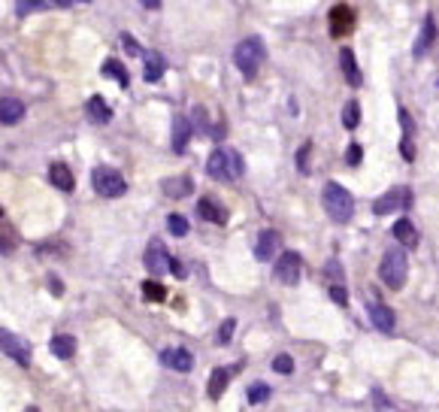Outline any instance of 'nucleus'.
Segmentation results:
<instances>
[{
	"mask_svg": "<svg viewBox=\"0 0 439 412\" xmlns=\"http://www.w3.org/2000/svg\"><path fill=\"white\" fill-rule=\"evenodd\" d=\"M206 173L215 182H233V179H240L245 173V161H243V155L236 149H224V145H222V149H215L213 155H209Z\"/></svg>",
	"mask_w": 439,
	"mask_h": 412,
	"instance_id": "obj_1",
	"label": "nucleus"
},
{
	"mask_svg": "<svg viewBox=\"0 0 439 412\" xmlns=\"http://www.w3.org/2000/svg\"><path fill=\"white\" fill-rule=\"evenodd\" d=\"M322 204H324V213L331 215L336 225H345L354 215V197L349 194V188L340 185V182H324Z\"/></svg>",
	"mask_w": 439,
	"mask_h": 412,
	"instance_id": "obj_2",
	"label": "nucleus"
},
{
	"mask_svg": "<svg viewBox=\"0 0 439 412\" xmlns=\"http://www.w3.org/2000/svg\"><path fill=\"white\" fill-rule=\"evenodd\" d=\"M406 276H409V258H406V249L403 246H391V249L382 255V264H379V279L385 282L388 288L400 291L406 285Z\"/></svg>",
	"mask_w": 439,
	"mask_h": 412,
	"instance_id": "obj_3",
	"label": "nucleus"
},
{
	"mask_svg": "<svg viewBox=\"0 0 439 412\" xmlns=\"http://www.w3.org/2000/svg\"><path fill=\"white\" fill-rule=\"evenodd\" d=\"M264 58H267V49H264V40L261 36H245V40L233 49V64L240 67L243 76H254L261 70Z\"/></svg>",
	"mask_w": 439,
	"mask_h": 412,
	"instance_id": "obj_4",
	"label": "nucleus"
},
{
	"mask_svg": "<svg viewBox=\"0 0 439 412\" xmlns=\"http://www.w3.org/2000/svg\"><path fill=\"white\" fill-rule=\"evenodd\" d=\"M91 185H94L97 194L113 197V200L127 194V182L115 167H94V173H91Z\"/></svg>",
	"mask_w": 439,
	"mask_h": 412,
	"instance_id": "obj_5",
	"label": "nucleus"
},
{
	"mask_svg": "<svg viewBox=\"0 0 439 412\" xmlns=\"http://www.w3.org/2000/svg\"><path fill=\"white\" fill-rule=\"evenodd\" d=\"M273 273H276V279L282 282V285H297L300 276H303V258H300V252H282L276 258V267H273Z\"/></svg>",
	"mask_w": 439,
	"mask_h": 412,
	"instance_id": "obj_6",
	"label": "nucleus"
},
{
	"mask_svg": "<svg viewBox=\"0 0 439 412\" xmlns=\"http://www.w3.org/2000/svg\"><path fill=\"white\" fill-rule=\"evenodd\" d=\"M0 346H3V355L9 361H15L18 367H27L31 364V343L18 334H9V331H0Z\"/></svg>",
	"mask_w": 439,
	"mask_h": 412,
	"instance_id": "obj_7",
	"label": "nucleus"
},
{
	"mask_svg": "<svg viewBox=\"0 0 439 412\" xmlns=\"http://www.w3.org/2000/svg\"><path fill=\"white\" fill-rule=\"evenodd\" d=\"M409 204H412V191L409 188H391L382 197L373 200V215H391V213H397L400 206H409Z\"/></svg>",
	"mask_w": 439,
	"mask_h": 412,
	"instance_id": "obj_8",
	"label": "nucleus"
},
{
	"mask_svg": "<svg viewBox=\"0 0 439 412\" xmlns=\"http://www.w3.org/2000/svg\"><path fill=\"white\" fill-rule=\"evenodd\" d=\"M143 264H145V267H149V270L154 273V276H161V273H167V270H170L173 258L167 255V249H164V243H161V240H152L149 246H145Z\"/></svg>",
	"mask_w": 439,
	"mask_h": 412,
	"instance_id": "obj_9",
	"label": "nucleus"
},
{
	"mask_svg": "<svg viewBox=\"0 0 439 412\" xmlns=\"http://www.w3.org/2000/svg\"><path fill=\"white\" fill-rule=\"evenodd\" d=\"M370 325L382 334H391L394 331V325H397L394 309H391L388 304H382V300H370Z\"/></svg>",
	"mask_w": 439,
	"mask_h": 412,
	"instance_id": "obj_10",
	"label": "nucleus"
},
{
	"mask_svg": "<svg viewBox=\"0 0 439 412\" xmlns=\"http://www.w3.org/2000/svg\"><path fill=\"white\" fill-rule=\"evenodd\" d=\"M161 364L167 370H176V373H191V367H194V355L188 349H182V346H176V349L161 352Z\"/></svg>",
	"mask_w": 439,
	"mask_h": 412,
	"instance_id": "obj_11",
	"label": "nucleus"
},
{
	"mask_svg": "<svg viewBox=\"0 0 439 412\" xmlns=\"http://www.w3.org/2000/svg\"><path fill=\"white\" fill-rule=\"evenodd\" d=\"M352 27H354V13L345 3H336L331 9V34L340 40V36L345 34H352Z\"/></svg>",
	"mask_w": 439,
	"mask_h": 412,
	"instance_id": "obj_12",
	"label": "nucleus"
},
{
	"mask_svg": "<svg viewBox=\"0 0 439 412\" xmlns=\"http://www.w3.org/2000/svg\"><path fill=\"white\" fill-rule=\"evenodd\" d=\"M282 243L279 231H273V227H267V231L258 234V243H254V258L258 261H273V255H276V246Z\"/></svg>",
	"mask_w": 439,
	"mask_h": 412,
	"instance_id": "obj_13",
	"label": "nucleus"
},
{
	"mask_svg": "<svg viewBox=\"0 0 439 412\" xmlns=\"http://www.w3.org/2000/svg\"><path fill=\"white\" fill-rule=\"evenodd\" d=\"M340 67H343V76H345V82H349L352 88H361V85H364L358 58H354V52L349 49V45H345V49H340Z\"/></svg>",
	"mask_w": 439,
	"mask_h": 412,
	"instance_id": "obj_14",
	"label": "nucleus"
},
{
	"mask_svg": "<svg viewBox=\"0 0 439 412\" xmlns=\"http://www.w3.org/2000/svg\"><path fill=\"white\" fill-rule=\"evenodd\" d=\"M197 215L206 218V222H213V225H227V209L222 204H215L213 197H200L197 200Z\"/></svg>",
	"mask_w": 439,
	"mask_h": 412,
	"instance_id": "obj_15",
	"label": "nucleus"
},
{
	"mask_svg": "<svg viewBox=\"0 0 439 412\" xmlns=\"http://www.w3.org/2000/svg\"><path fill=\"white\" fill-rule=\"evenodd\" d=\"M391 234H394V240L403 246V249H415L418 246V227L409 222V218H397L394 227H391Z\"/></svg>",
	"mask_w": 439,
	"mask_h": 412,
	"instance_id": "obj_16",
	"label": "nucleus"
},
{
	"mask_svg": "<svg viewBox=\"0 0 439 412\" xmlns=\"http://www.w3.org/2000/svg\"><path fill=\"white\" fill-rule=\"evenodd\" d=\"M188 143H191V118L176 115L173 118V152L182 155L188 149Z\"/></svg>",
	"mask_w": 439,
	"mask_h": 412,
	"instance_id": "obj_17",
	"label": "nucleus"
},
{
	"mask_svg": "<svg viewBox=\"0 0 439 412\" xmlns=\"http://www.w3.org/2000/svg\"><path fill=\"white\" fill-rule=\"evenodd\" d=\"M161 191L167 197L179 200V197H188L191 191H194V182H191V176H170V179L161 182Z\"/></svg>",
	"mask_w": 439,
	"mask_h": 412,
	"instance_id": "obj_18",
	"label": "nucleus"
},
{
	"mask_svg": "<svg viewBox=\"0 0 439 412\" xmlns=\"http://www.w3.org/2000/svg\"><path fill=\"white\" fill-rule=\"evenodd\" d=\"M22 118H24V104L18 97H9L6 94L3 100H0V122L9 127V125H18Z\"/></svg>",
	"mask_w": 439,
	"mask_h": 412,
	"instance_id": "obj_19",
	"label": "nucleus"
},
{
	"mask_svg": "<svg viewBox=\"0 0 439 412\" xmlns=\"http://www.w3.org/2000/svg\"><path fill=\"white\" fill-rule=\"evenodd\" d=\"M49 349H52L55 358L70 361L73 355H76V336H73V334H55L52 343H49Z\"/></svg>",
	"mask_w": 439,
	"mask_h": 412,
	"instance_id": "obj_20",
	"label": "nucleus"
},
{
	"mask_svg": "<svg viewBox=\"0 0 439 412\" xmlns=\"http://www.w3.org/2000/svg\"><path fill=\"white\" fill-rule=\"evenodd\" d=\"M49 179H52L55 188L64 191V194H70V191L76 188V179H73V173H70L67 164H52V167H49Z\"/></svg>",
	"mask_w": 439,
	"mask_h": 412,
	"instance_id": "obj_21",
	"label": "nucleus"
},
{
	"mask_svg": "<svg viewBox=\"0 0 439 412\" xmlns=\"http://www.w3.org/2000/svg\"><path fill=\"white\" fill-rule=\"evenodd\" d=\"M85 113H88V118L94 125H106L109 118H113V109H109V104L100 94H91L88 97V104H85Z\"/></svg>",
	"mask_w": 439,
	"mask_h": 412,
	"instance_id": "obj_22",
	"label": "nucleus"
},
{
	"mask_svg": "<svg viewBox=\"0 0 439 412\" xmlns=\"http://www.w3.org/2000/svg\"><path fill=\"white\" fill-rule=\"evenodd\" d=\"M433 40H436V18H433V15H427V18H424V24H422V34H418V40H415V49H412L415 58L427 55V49H431V43H433Z\"/></svg>",
	"mask_w": 439,
	"mask_h": 412,
	"instance_id": "obj_23",
	"label": "nucleus"
},
{
	"mask_svg": "<svg viewBox=\"0 0 439 412\" xmlns=\"http://www.w3.org/2000/svg\"><path fill=\"white\" fill-rule=\"evenodd\" d=\"M145 58V82H158L161 76H164V70H167V61H164V55L161 52H154V49H149L143 55Z\"/></svg>",
	"mask_w": 439,
	"mask_h": 412,
	"instance_id": "obj_24",
	"label": "nucleus"
},
{
	"mask_svg": "<svg viewBox=\"0 0 439 412\" xmlns=\"http://www.w3.org/2000/svg\"><path fill=\"white\" fill-rule=\"evenodd\" d=\"M100 70H103V76L115 79L122 88L131 85V76H127V67H124V64L118 61V58H106V61H103V67H100Z\"/></svg>",
	"mask_w": 439,
	"mask_h": 412,
	"instance_id": "obj_25",
	"label": "nucleus"
},
{
	"mask_svg": "<svg viewBox=\"0 0 439 412\" xmlns=\"http://www.w3.org/2000/svg\"><path fill=\"white\" fill-rule=\"evenodd\" d=\"M227 382H231V370L227 367H215L213 373H209V397L218 400L224 395V388H227Z\"/></svg>",
	"mask_w": 439,
	"mask_h": 412,
	"instance_id": "obj_26",
	"label": "nucleus"
},
{
	"mask_svg": "<svg viewBox=\"0 0 439 412\" xmlns=\"http://www.w3.org/2000/svg\"><path fill=\"white\" fill-rule=\"evenodd\" d=\"M143 297L154 300V304H164V300H167V288H164L161 282H154V279H145L143 282Z\"/></svg>",
	"mask_w": 439,
	"mask_h": 412,
	"instance_id": "obj_27",
	"label": "nucleus"
},
{
	"mask_svg": "<svg viewBox=\"0 0 439 412\" xmlns=\"http://www.w3.org/2000/svg\"><path fill=\"white\" fill-rule=\"evenodd\" d=\"M270 395H273V388L267 385V382H254L245 397H249L252 406H261V404H267V400H270Z\"/></svg>",
	"mask_w": 439,
	"mask_h": 412,
	"instance_id": "obj_28",
	"label": "nucleus"
},
{
	"mask_svg": "<svg viewBox=\"0 0 439 412\" xmlns=\"http://www.w3.org/2000/svg\"><path fill=\"white\" fill-rule=\"evenodd\" d=\"M343 125L349 127V131H354V127L361 125V106H358V100H349V104L343 106Z\"/></svg>",
	"mask_w": 439,
	"mask_h": 412,
	"instance_id": "obj_29",
	"label": "nucleus"
},
{
	"mask_svg": "<svg viewBox=\"0 0 439 412\" xmlns=\"http://www.w3.org/2000/svg\"><path fill=\"white\" fill-rule=\"evenodd\" d=\"M167 231H170L173 236H185V234L191 231V225H188V218H185V215L170 213V215H167Z\"/></svg>",
	"mask_w": 439,
	"mask_h": 412,
	"instance_id": "obj_30",
	"label": "nucleus"
},
{
	"mask_svg": "<svg viewBox=\"0 0 439 412\" xmlns=\"http://www.w3.org/2000/svg\"><path fill=\"white\" fill-rule=\"evenodd\" d=\"M273 370L288 376V373H294V358H291V355H276V358H273Z\"/></svg>",
	"mask_w": 439,
	"mask_h": 412,
	"instance_id": "obj_31",
	"label": "nucleus"
},
{
	"mask_svg": "<svg viewBox=\"0 0 439 412\" xmlns=\"http://www.w3.org/2000/svg\"><path fill=\"white\" fill-rule=\"evenodd\" d=\"M309 155H312V143H303L297 152V170L300 173H312V167H309Z\"/></svg>",
	"mask_w": 439,
	"mask_h": 412,
	"instance_id": "obj_32",
	"label": "nucleus"
},
{
	"mask_svg": "<svg viewBox=\"0 0 439 412\" xmlns=\"http://www.w3.org/2000/svg\"><path fill=\"white\" fill-rule=\"evenodd\" d=\"M122 45H124V52L131 55V58H140V55H145L143 45L136 43V36H131V34H122Z\"/></svg>",
	"mask_w": 439,
	"mask_h": 412,
	"instance_id": "obj_33",
	"label": "nucleus"
},
{
	"mask_svg": "<svg viewBox=\"0 0 439 412\" xmlns=\"http://www.w3.org/2000/svg\"><path fill=\"white\" fill-rule=\"evenodd\" d=\"M233 327H236L233 318H227V322H222V327H218V336H215V343H218V346H227V340L233 336Z\"/></svg>",
	"mask_w": 439,
	"mask_h": 412,
	"instance_id": "obj_34",
	"label": "nucleus"
},
{
	"mask_svg": "<svg viewBox=\"0 0 439 412\" xmlns=\"http://www.w3.org/2000/svg\"><path fill=\"white\" fill-rule=\"evenodd\" d=\"M327 279H331V285H343V267H340V261H331V264H327Z\"/></svg>",
	"mask_w": 439,
	"mask_h": 412,
	"instance_id": "obj_35",
	"label": "nucleus"
},
{
	"mask_svg": "<svg viewBox=\"0 0 439 412\" xmlns=\"http://www.w3.org/2000/svg\"><path fill=\"white\" fill-rule=\"evenodd\" d=\"M364 158V152H361V143H349V152H345V161L352 164V167H358Z\"/></svg>",
	"mask_w": 439,
	"mask_h": 412,
	"instance_id": "obj_36",
	"label": "nucleus"
},
{
	"mask_svg": "<svg viewBox=\"0 0 439 412\" xmlns=\"http://www.w3.org/2000/svg\"><path fill=\"white\" fill-rule=\"evenodd\" d=\"M327 291H331L333 304H340V306H345V304H349V291H345L343 285H331V288H327Z\"/></svg>",
	"mask_w": 439,
	"mask_h": 412,
	"instance_id": "obj_37",
	"label": "nucleus"
},
{
	"mask_svg": "<svg viewBox=\"0 0 439 412\" xmlns=\"http://www.w3.org/2000/svg\"><path fill=\"white\" fill-rule=\"evenodd\" d=\"M400 152H403L406 161H415V145H412V136H403L400 140Z\"/></svg>",
	"mask_w": 439,
	"mask_h": 412,
	"instance_id": "obj_38",
	"label": "nucleus"
},
{
	"mask_svg": "<svg viewBox=\"0 0 439 412\" xmlns=\"http://www.w3.org/2000/svg\"><path fill=\"white\" fill-rule=\"evenodd\" d=\"M400 125H403V136H412V115L403 106H400Z\"/></svg>",
	"mask_w": 439,
	"mask_h": 412,
	"instance_id": "obj_39",
	"label": "nucleus"
},
{
	"mask_svg": "<svg viewBox=\"0 0 439 412\" xmlns=\"http://www.w3.org/2000/svg\"><path fill=\"white\" fill-rule=\"evenodd\" d=\"M45 9V3H15V13L18 15H27V13H40Z\"/></svg>",
	"mask_w": 439,
	"mask_h": 412,
	"instance_id": "obj_40",
	"label": "nucleus"
},
{
	"mask_svg": "<svg viewBox=\"0 0 439 412\" xmlns=\"http://www.w3.org/2000/svg\"><path fill=\"white\" fill-rule=\"evenodd\" d=\"M170 273H173V276H176V279H185V276H188L185 264H182V261H176V258H173V264H170Z\"/></svg>",
	"mask_w": 439,
	"mask_h": 412,
	"instance_id": "obj_41",
	"label": "nucleus"
},
{
	"mask_svg": "<svg viewBox=\"0 0 439 412\" xmlns=\"http://www.w3.org/2000/svg\"><path fill=\"white\" fill-rule=\"evenodd\" d=\"M49 288H52V294H55V297H61V294H64V282H61V279H55V276H49Z\"/></svg>",
	"mask_w": 439,
	"mask_h": 412,
	"instance_id": "obj_42",
	"label": "nucleus"
},
{
	"mask_svg": "<svg viewBox=\"0 0 439 412\" xmlns=\"http://www.w3.org/2000/svg\"><path fill=\"white\" fill-rule=\"evenodd\" d=\"M24 412H40V409H36V406H27V409H24Z\"/></svg>",
	"mask_w": 439,
	"mask_h": 412,
	"instance_id": "obj_43",
	"label": "nucleus"
}]
</instances>
